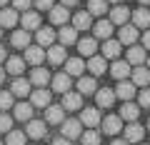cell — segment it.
Returning a JSON list of instances; mask_svg holds the SVG:
<instances>
[{
	"label": "cell",
	"mask_w": 150,
	"mask_h": 145,
	"mask_svg": "<svg viewBox=\"0 0 150 145\" xmlns=\"http://www.w3.org/2000/svg\"><path fill=\"white\" fill-rule=\"evenodd\" d=\"M63 138L65 140H75V138H80L83 135V123L80 120H63Z\"/></svg>",
	"instance_id": "cell-1"
},
{
	"label": "cell",
	"mask_w": 150,
	"mask_h": 145,
	"mask_svg": "<svg viewBox=\"0 0 150 145\" xmlns=\"http://www.w3.org/2000/svg\"><path fill=\"white\" fill-rule=\"evenodd\" d=\"M135 40H138V28L135 25H120V33H118V43L120 45H135Z\"/></svg>",
	"instance_id": "cell-2"
},
{
	"label": "cell",
	"mask_w": 150,
	"mask_h": 145,
	"mask_svg": "<svg viewBox=\"0 0 150 145\" xmlns=\"http://www.w3.org/2000/svg\"><path fill=\"white\" fill-rule=\"evenodd\" d=\"M23 60L38 68V65L45 60V50L40 48V45H28V48H25V58H23Z\"/></svg>",
	"instance_id": "cell-3"
},
{
	"label": "cell",
	"mask_w": 150,
	"mask_h": 145,
	"mask_svg": "<svg viewBox=\"0 0 150 145\" xmlns=\"http://www.w3.org/2000/svg\"><path fill=\"white\" fill-rule=\"evenodd\" d=\"M130 18H133V25L138 28V30H148V28H150V10H145V8L133 10Z\"/></svg>",
	"instance_id": "cell-4"
},
{
	"label": "cell",
	"mask_w": 150,
	"mask_h": 145,
	"mask_svg": "<svg viewBox=\"0 0 150 145\" xmlns=\"http://www.w3.org/2000/svg\"><path fill=\"white\" fill-rule=\"evenodd\" d=\"M112 93H115V98H120L123 103H128V100H133V98H135V85H133V83H128V80H120L118 88H115Z\"/></svg>",
	"instance_id": "cell-5"
},
{
	"label": "cell",
	"mask_w": 150,
	"mask_h": 145,
	"mask_svg": "<svg viewBox=\"0 0 150 145\" xmlns=\"http://www.w3.org/2000/svg\"><path fill=\"white\" fill-rule=\"evenodd\" d=\"M103 123V133L108 135H118L120 130H123V120H120V115H108L105 120H100Z\"/></svg>",
	"instance_id": "cell-6"
},
{
	"label": "cell",
	"mask_w": 150,
	"mask_h": 145,
	"mask_svg": "<svg viewBox=\"0 0 150 145\" xmlns=\"http://www.w3.org/2000/svg\"><path fill=\"white\" fill-rule=\"evenodd\" d=\"M83 108V95L80 93H63V110H80Z\"/></svg>",
	"instance_id": "cell-7"
},
{
	"label": "cell",
	"mask_w": 150,
	"mask_h": 145,
	"mask_svg": "<svg viewBox=\"0 0 150 145\" xmlns=\"http://www.w3.org/2000/svg\"><path fill=\"white\" fill-rule=\"evenodd\" d=\"M45 120H48L50 125H60V123L65 120L63 105H48V108H45Z\"/></svg>",
	"instance_id": "cell-8"
},
{
	"label": "cell",
	"mask_w": 150,
	"mask_h": 145,
	"mask_svg": "<svg viewBox=\"0 0 150 145\" xmlns=\"http://www.w3.org/2000/svg\"><path fill=\"white\" fill-rule=\"evenodd\" d=\"M65 73H68L70 78H78V75H83L85 73V60L83 58H68L65 60Z\"/></svg>",
	"instance_id": "cell-9"
},
{
	"label": "cell",
	"mask_w": 150,
	"mask_h": 145,
	"mask_svg": "<svg viewBox=\"0 0 150 145\" xmlns=\"http://www.w3.org/2000/svg\"><path fill=\"white\" fill-rule=\"evenodd\" d=\"M100 120L103 118H100V110H98V108H85V110L80 113V123L88 125V128H95Z\"/></svg>",
	"instance_id": "cell-10"
},
{
	"label": "cell",
	"mask_w": 150,
	"mask_h": 145,
	"mask_svg": "<svg viewBox=\"0 0 150 145\" xmlns=\"http://www.w3.org/2000/svg\"><path fill=\"white\" fill-rule=\"evenodd\" d=\"M90 25H93V15H90V13H75V15H73V28H75V30H78V33H83V30H90Z\"/></svg>",
	"instance_id": "cell-11"
},
{
	"label": "cell",
	"mask_w": 150,
	"mask_h": 145,
	"mask_svg": "<svg viewBox=\"0 0 150 145\" xmlns=\"http://www.w3.org/2000/svg\"><path fill=\"white\" fill-rule=\"evenodd\" d=\"M30 105L33 108H48L50 105V93L45 88H38L35 93H30Z\"/></svg>",
	"instance_id": "cell-12"
},
{
	"label": "cell",
	"mask_w": 150,
	"mask_h": 145,
	"mask_svg": "<svg viewBox=\"0 0 150 145\" xmlns=\"http://www.w3.org/2000/svg\"><path fill=\"white\" fill-rule=\"evenodd\" d=\"M35 40H38V45H40V48H50V45L55 43V33H53V28H38Z\"/></svg>",
	"instance_id": "cell-13"
},
{
	"label": "cell",
	"mask_w": 150,
	"mask_h": 145,
	"mask_svg": "<svg viewBox=\"0 0 150 145\" xmlns=\"http://www.w3.org/2000/svg\"><path fill=\"white\" fill-rule=\"evenodd\" d=\"M143 138H145V128H143V125L130 123L128 128H125V138L123 140H128V143H140Z\"/></svg>",
	"instance_id": "cell-14"
},
{
	"label": "cell",
	"mask_w": 150,
	"mask_h": 145,
	"mask_svg": "<svg viewBox=\"0 0 150 145\" xmlns=\"http://www.w3.org/2000/svg\"><path fill=\"white\" fill-rule=\"evenodd\" d=\"M110 75L118 78V80H125V78L130 75V63L128 60H115V63L110 65Z\"/></svg>",
	"instance_id": "cell-15"
},
{
	"label": "cell",
	"mask_w": 150,
	"mask_h": 145,
	"mask_svg": "<svg viewBox=\"0 0 150 145\" xmlns=\"http://www.w3.org/2000/svg\"><path fill=\"white\" fill-rule=\"evenodd\" d=\"M25 135H28V138H33V140L45 138V123H43V120H28V130H25Z\"/></svg>",
	"instance_id": "cell-16"
},
{
	"label": "cell",
	"mask_w": 150,
	"mask_h": 145,
	"mask_svg": "<svg viewBox=\"0 0 150 145\" xmlns=\"http://www.w3.org/2000/svg\"><path fill=\"white\" fill-rule=\"evenodd\" d=\"M55 35L60 38V45H63V48H65V45H73L75 40H78V30H75L73 25H63L60 33H55Z\"/></svg>",
	"instance_id": "cell-17"
},
{
	"label": "cell",
	"mask_w": 150,
	"mask_h": 145,
	"mask_svg": "<svg viewBox=\"0 0 150 145\" xmlns=\"http://www.w3.org/2000/svg\"><path fill=\"white\" fill-rule=\"evenodd\" d=\"M140 115V108L135 105V103H123V108H120V120H128V123H135Z\"/></svg>",
	"instance_id": "cell-18"
},
{
	"label": "cell",
	"mask_w": 150,
	"mask_h": 145,
	"mask_svg": "<svg viewBox=\"0 0 150 145\" xmlns=\"http://www.w3.org/2000/svg\"><path fill=\"white\" fill-rule=\"evenodd\" d=\"M128 18H130V10L125 5H115L110 10V23H112V25H125Z\"/></svg>",
	"instance_id": "cell-19"
},
{
	"label": "cell",
	"mask_w": 150,
	"mask_h": 145,
	"mask_svg": "<svg viewBox=\"0 0 150 145\" xmlns=\"http://www.w3.org/2000/svg\"><path fill=\"white\" fill-rule=\"evenodd\" d=\"M133 85H140V88H148L150 85V70L145 65H138L133 70Z\"/></svg>",
	"instance_id": "cell-20"
},
{
	"label": "cell",
	"mask_w": 150,
	"mask_h": 145,
	"mask_svg": "<svg viewBox=\"0 0 150 145\" xmlns=\"http://www.w3.org/2000/svg\"><path fill=\"white\" fill-rule=\"evenodd\" d=\"M50 20L55 23V25H65V23L70 20V13L65 5H53L50 8Z\"/></svg>",
	"instance_id": "cell-21"
},
{
	"label": "cell",
	"mask_w": 150,
	"mask_h": 145,
	"mask_svg": "<svg viewBox=\"0 0 150 145\" xmlns=\"http://www.w3.org/2000/svg\"><path fill=\"white\" fill-rule=\"evenodd\" d=\"M95 100H98V108H110L115 103V93L110 88H100V90H95Z\"/></svg>",
	"instance_id": "cell-22"
},
{
	"label": "cell",
	"mask_w": 150,
	"mask_h": 145,
	"mask_svg": "<svg viewBox=\"0 0 150 145\" xmlns=\"http://www.w3.org/2000/svg\"><path fill=\"white\" fill-rule=\"evenodd\" d=\"M78 50H80V55H85V58H93V55L98 53V40H95V38H83V40H78Z\"/></svg>",
	"instance_id": "cell-23"
},
{
	"label": "cell",
	"mask_w": 150,
	"mask_h": 145,
	"mask_svg": "<svg viewBox=\"0 0 150 145\" xmlns=\"http://www.w3.org/2000/svg\"><path fill=\"white\" fill-rule=\"evenodd\" d=\"M50 83H53V90H55V93H68L73 80H70L68 73H58L55 78H50Z\"/></svg>",
	"instance_id": "cell-24"
},
{
	"label": "cell",
	"mask_w": 150,
	"mask_h": 145,
	"mask_svg": "<svg viewBox=\"0 0 150 145\" xmlns=\"http://www.w3.org/2000/svg\"><path fill=\"white\" fill-rule=\"evenodd\" d=\"M30 83H33V85H38V88H45V85L50 83V73H48L45 68H40V65H38V68L30 73Z\"/></svg>",
	"instance_id": "cell-25"
},
{
	"label": "cell",
	"mask_w": 150,
	"mask_h": 145,
	"mask_svg": "<svg viewBox=\"0 0 150 145\" xmlns=\"http://www.w3.org/2000/svg\"><path fill=\"white\" fill-rule=\"evenodd\" d=\"M23 70H25V60L23 58H15V55H13V58H5V73H10V75H20Z\"/></svg>",
	"instance_id": "cell-26"
},
{
	"label": "cell",
	"mask_w": 150,
	"mask_h": 145,
	"mask_svg": "<svg viewBox=\"0 0 150 145\" xmlns=\"http://www.w3.org/2000/svg\"><path fill=\"white\" fill-rule=\"evenodd\" d=\"M45 58H48L53 65H60V63L68 60V58H65V48H63V45H50L48 53H45Z\"/></svg>",
	"instance_id": "cell-27"
},
{
	"label": "cell",
	"mask_w": 150,
	"mask_h": 145,
	"mask_svg": "<svg viewBox=\"0 0 150 145\" xmlns=\"http://www.w3.org/2000/svg\"><path fill=\"white\" fill-rule=\"evenodd\" d=\"M120 55V43L118 40H105L103 43V58L105 60H118Z\"/></svg>",
	"instance_id": "cell-28"
},
{
	"label": "cell",
	"mask_w": 150,
	"mask_h": 145,
	"mask_svg": "<svg viewBox=\"0 0 150 145\" xmlns=\"http://www.w3.org/2000/svg\"><path fill=\"white\" fill-rule=\"evenodd\" d=\"M38 28H40V15H38V13L25 10V13H23V30L33 33V30H38Z\"/></svg>",
	"instance_id": "cell-29"
},
{
	"label": "cell",
	"mask_w": 150,
	"mask_h": 145,
	"mask_svg": "<svg viewBox=\"0 0 150 145\" xmlns=\"http://www.w3.org/2000/svg\"><path fill=\"white\" fill-rule=\"evenodd\" d=\"M15 23H18V10H13V8L0 10V28H15Z\"/></svg>",
	"instance_id": "cell-30"
},
{
	"label": "cell",
	"mask_w": 150,
	"mask_h": 145,
	"mask_svg": "<svg viewBox=\"0 0 150 145\" xmlns=\"http://www.w3.org/2000/svg\"><path fill=\"white\" fill-rule=\"evenodd\" d=\"M93 30H95V38L110 40V35H112V23H110V20H98Z\"/></svg>",
	"instance_id": "cell-31"
},
{
	"label": "cell",
	"mask_w": 150,
	"mask_h": 145,
	"mask_svg": "<svg viewBox=\"0 0 150 145\" xmlns=\"http://www.w3.org/2000/svg\"><path fill=\"white\" fill-rule=\"evenodd\" d=\"M10 93H13L15 98H25V95H30V80L15 78V80H13V88H10Z\"/></svg>",
	"instance_id": "cell-32"
},
{
	"label": "cell",
	"mask_w": 150,
	"mask_h": 145,
	"mask_svg": "<svg viewBox=\"0 0 150 145\" xmlns=\"http://www.w3.org/2000/svg\"><path fill=\"white\" fill-rule=\"evenodd\" d=\"M128 63L130 65H143L145 63V48H140V45H130V50H128Z\"/></svg>",
	"instance_id": "cell-33"
},
{
	"label": "cell",
	"mask_w": 150,
	"mask_h": 145,
	"mask_svg": "<svg viewBox=\"0 0 150 145\" xmlns=\"http://www.w3.org/2000/svg\"><path fill=\"white\" fill-rule=\"evenodd\" d=\"M88 70H90L93 75H103L108 70V65H105V58L103 55H93L90 60H88Z\"/></svg>",
	"instance_id": "cell-34"
},
{
	"label": "cell",
	"mask_w": 150,
	"mask_h": 145,
	"mask_svg": "<svg viewBox=\"0 0 150 145\" xmlns=\"http://www.w3.org/2000/svg\"><path fill=\"white\" fill-rule=\"evenodd\" d=\"M95 90H98L95 78H80V80H78V93H80V95H93Z\"/></svg>",
	"instance_id": "cell-35"
},
{
	"label": "cell",
	"mask_w": 150,
	"mask_h": 145,
	"mask_svg": "<svg viewBox=\"0 0 150 145\" xmlns=\"http://www.w3.org/2000/svg\"><path fill=\"white\" fill-rule=\"evenodd\" d=\"M15 120H33V105L30 103H18L15 105Z\"/></svg>",
	"instance_id": "cell-36"
},
{
	"label": "cell",
	"mask_w": 150,
	"mask_h": 145,
	"mask_svg": "<svg viewBox=\"0 0 150 145\" xmlns=\"http://www.w3.org/2000/svg\"><path fill=\"white\" fill-rule=\"evenodd\" d=\"M13 45H15V48H28V45H30V33L28 30L13 33Z\"/></svg>",
	"instance_id": "cell-37"
},
{
	"label": "cell",
	"mask_w": 150,
	"mask_h": 145,
	"mask_svg": "<svg viewBox=\"0 0 150 145\" xmlns=\"http://www.w3.org/2000/svg\"><path fill=\"white\" fill-rule=\"evenodd\" d=\"M88 13H90V15H105L108 13V0H90Z\"/></svg>",
	"instance_id": "cell-38"
},
{
	"label": "cell",
	"mask_w": 150,
	"mask_h": 145,
	"mask_svg": "<svg viewBox=\"0 0 150 145\" xmlns=\"http://www.w3.org/2000/svg\"><path fill=\"white\" fill-rule=\"evenodd\" d=\"M5 145H25V133H20V130H8Z\"/></svg>",
	"instance_id": "cell-39"
},
{
	"label": "cell",
	"mask_w": 150,
	"mask_h": 145,
	"mask_svg": "<svg viewBox=\"0 0 150 145\" xmlns=\"http://www.w3.org/2000/svg\"><path fill=\"white\" fill-rule=\"evenodd\" d=\"M80 140H83V145H100V133L98 130H88V133L80 135Z\"/></svg>",
	"instance_id": "cell-40"
},
{
	"label": "cell",
	"mask_w": 150,
	"mask_h": 145,
	"mask_svg": "<svg viewBox=\"0 0 150 145\" xmlns=\"http://www.w3.org/2000/svg\"><path fill=\"white\" fill-rule=\"evenodd\" d=\"M13 108V93H0V113Z\"/></svg>",
	"instance_id": "cell-41"
},
{
	"label": "cell",
	"mask_w": 150,
	"mask_h": 145,
	"mask_svg": "<svg viewBox=\"0 0 150 145\" xmlns=\"http://www.w3.org/2000/svg\"><path fill=\"white\" fill-rule=\"evenodd\" d=\"M138 108H150V90L148 88H143L138 93Z\"/></svg>",
	"instance_id": "cell-42"
},
{
	"label": "cell",
	"mask_w": 150,
	"mask_h": 145,
	"mask_svg": "<svg viewBox=\"0 0 150 145\" xmlns=\"http://www.w3.org/2000/svg\"><path fill=\"white\" fill-rule=\"evenodd\" d=\"M13 130V118L8 113H0V133H8Z\"/></svg>",
	"instance_id": "cell-43"
},
{
	"label": "cell",
	"mask_w": 150,
	"mask_h": 145,
	"mask_svg": "<svg viewBox=\"0 0 150 145\" xmlns=\"http://www.w3.org/2000/svg\"><path fill=\"white\" fill-rule=\"evenodd\" d=\"M30 3H33V0H13V10H20V13H25L28 8H30Z\"/></svg>",
	"instance_id": "cell-44"
},
{
	"label": "cell",
	"mask_w": 150,
	"mask_h": 145,
	"mask_svg": "<svg viewBox=\"0 0 150 145\" xmlns=\"http://www.w3.org/2000/svg\"><path fill=\"white\" fill-rule=\"evenodd\" d=\"M35 8L38 10H50L53 8V0H35Z\"/></svg>",
	"instance_id": "cell-45"
},
{
	"label": "cell",
	"mask_w": 150,
	"mask_h": 145,
	"mask_svg": "<svg viewBox=\"0 0 150 145\" xmlns=\"http://www.w3.org/2000/svg\"><path fill=\"white\" fill-rule=\"evenodd\" d=\"M143 48H145V50H150V30H145V33H143Z\"/></svg>",
	"instance_id": "cell-46"
},
{
	"label": "cell",
	"mask_w": 150,
	"mask_h": 145,
	"mask_svg": "<svg viewBox=\"0 0 150 145\" xmlns=\"http://www.w3.org/2000/svg\"><path fill=\"white\" fill-rule=\"evenodd\" d=\"M53 145H70V140H65V138H58V140H53Z\"/></svg>",
	"instance_id": "cell-47"
},
{
	"label": "cell",
	"mask_w": 150,
	"mask_h": 145,
	"mask_svg": "<svg viewBox=\"0 0 150 145\" xmlns=\"http://www.w3.org/2000/svg\"><path fill=\"white\" fill-rule=\"evenodd\" d=\"M110 145H130V143H128V140H112Z\"/></svg>",
	"instance_id": "cell-48"
},
{
	"label": "cell",
	"mask_w": 150,
	"mask_h": 145,
	"mask_svg": "<svg viewBox=\"0 0 150 145\" xmlns=\"http://www.w3.org/2000/svg\"><path fill=\"white\" fill-rule=\"evenodd\" d=\"M8 55H5V48H3V45H0V63H3V60H5Z\"/></svg>",
	"instance_id": "cell-49"
},
{
	"label": "cell",
	"mask_w": 150,
	"mask_h": 145,
	"mask_svg": "<svg viewBox=\"0 0 150 145\" xmlns=\"http://www.w3.org/2000/svg\"><path fill=\"white\" fill-rule=\"evenodd\" d=\"M75 3H78V0H63V5H65V8H70V5H75Z\"/></svg>",
	"instance_id": "cell-50"
},
{
	"label": "cell",
	"mask_w": 150,
	"mask_h": 145,
	"mask_svg": "<svg viewBox=\"0 0 150 145\" xmlns=\"http://www.w3.org/2000/svg\"><path fill=\"white\" fill-rule=\"evenodd\" d=\"M5 80V68H0V83Z\"/></svg>",
	"instance_id": "cell-51"
},
{
	"label": "cell",
	"mask_w": 150,
	"mask_h": 145,
	"mask_svg": "<svg viewBox=\"0 0 150 145\" xmlns=\"http://www.w3.org/2000/svg\"><path fill=\"white\" fill-rule=\"evenodd\" d=\"M108 3H115V5H120V3H123V0H108Z\"/></svg>",
	"instance_id": "cell-52"
},
{
	"label": "cell",
	"mask_w": 150,
	"mask_h": 145,
	"mask_svg": "<svg viewBox=\"0 0 150 145\" xmlns=\"http://www.w3.org/2000/svg\"><path fill=\"white\" fill-rule=\"evenodd\" d=\"M140 5H150V0H140Z\"/></svg>",
	"instance_id": "cell-53"
},
{
	"label": "cell",
	"mask_w": 150,
	"mask_h": 145,
	"mask_svg": "<svg viewBox=\"0 0 150 145\" xmlns=\"http://www.w3.org/2000/svg\"><path fill=\"white\" fill-rule=\"evenodd\" d=\"M5 3H8V0H0V8H3V5H5Z\"/></svg>",
	"instance_id": "cell-54"
},
{
	"label": "cell",
	"mask_w": 150,
	"mask_h": 145,
	"mask_svg": "<svg viewBox=\"0 0 150 145\" xmlns=\"http://www.w3.org/2000/svg\"><path fill=\"white\" fill-rule=\"evenodd\" d=\"M148 70H150V58H148Z\"/></svg>",
	"instance_id": "cell-55"
},
{
	"label": "cell",
	"mask_w": 150,
	"mask_h": 145,
	"mask_svg": "<svg viewBox=\"0 0 150 145\" xmlns=\"http://www.w3.org/2000/svg\"><path fill=\"white\" fill-rule=\"evenodd\" d=\"M0 38H3V28H0Z\"/></svg>",
	"instance_id": "cell-56"
},
{
	"label": "cell",
	"mask_w": 150,
	"mask_h": 145,
	"mask_svg": "<svg viewBox=\"0 0 150 145\" xmlns=\"http://www.w3.org/2000/svg\"><path fill=\"white\" fill-rule=\"evenodd\" d=\"M148 130H150V123H148Z\"/></svg>",
	"instance_id": "cell-57"
},
{
	"label": "cell",
	"mask_w": 150,
	"mask_h": 145,
	"mask_svg": "<svg viewBox=\"0 0 150 145\" xmlns=\"http://www.w3.org/2000/svg\"><path fill=\"white\" fill-rule=\"evenodd\" d=\"M0 145H5V143H0Z\"/></svg>",
	"instance_id": "cell-58"
},
{
	"label": "cell",
	"mask_w": 150,
	"mask_h": 145,
	"mask_svg": "<svg viewBox=\"0 0 150 145\" xmlns=\"http://www.w3.org/2000/svg\"><path fill=\"white\" fill-rule=\"evenodd\" d=\"M138 145H140V143H138Z\"/></svg>",
	"instance_id": "cell-59"
}]
</instances>
